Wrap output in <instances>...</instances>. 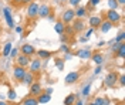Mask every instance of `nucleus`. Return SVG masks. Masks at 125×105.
Instances as JSON below:
<instances>
[{"mask_svg":"<svg viewBox=\"0 0 125 105\" xmlns=\"http://www.w3.org/2000/svg\"><path fill=\"white\" fill-rule=\"evenodd\" d=\"M104 14H105V20L109 21V23H112V24H118L122 20V14H119L118 10H108Z\"/></svg>","mask_w":125,"mask_h":105,"instance_id":"1","label":"nucleus"},{"mask_svg":"<svg viewBox=\"0 0 125 105\" xmlns=\"http://www.w3.org/2000/svg\"><path fill=\"white\" fill-rule=\"evenodd\" d=\"M39 7H40V4L37 1H34V0L27 4V17H29L30 20L39 17Z\"/></svg>","mask_w":125,"mask_h":105,"instance_id":"2","label":"nucleus"},{"mask_svg":"<svg viewBox=\"0 0 125 105\" xmlns=\"http://www.w3.org/2000/svg\"><path fill=\"white\" fill-rule=\"evenodd\" d=\"M74 20H75L74 9H65V10L62 11V14H61V21L67 26V24H71Z\"/></svg>","mask_w":125,"mask_h":105,"instance_id":"3","label":"nucleus"},{"mask_svg":"<svg viewBox=\"0 0 125 105\" xmlns=\"http://www.w3.org/2000/svg\"><path fill=\"white\" fill-rule=\"evenodd\" d=\"M30 88H29V95L30 97H39L40 94H43L44 91H43V85H41V82H39V81H34L31 85H29Z\"/></svg>","mask_w":125,"mask_h":105,"instance_id":"4","label":"nucleus"},{"mask_svg":"<svg viewBox=\"0 0 125 105\" xmlns=\"http://www.w3.org/2000/svg\"><path fill=\"white\" fill-rule=\"evenodd\" d=\"M115 82H118V73L117 71H111V73L107 74V77H105V80H104V84L111 88V87L115 85Z\"/></svg>","mask_w":125,"mask_h":105,"instance_id":"5","label":"nucleus"},{"mask_svg":"<svg viewBox=\"0 0 125 105\" xmlns=\"http://www.w3.org/2000/svg\"><path fill=\"white\" fill-rule=\"evenodd\" d=\"M3 14H4V20L7 23L9 29H14V19H13V14H11V9L10 7H4L3 9Z\"/></svg>","mask_w":125,"mask_h":105,"instance_id":"6","label":"nucleus"},{"mask_svg":"<svg viewBox=\"0 0 125 105\" xmlns=\"http://www.w3.org/2000/svg\"><path fill=\"white\" fill-rule=\"evenodd\" d=\"M26 73H27V70L23 68V67H19V65H14L13 67V78L16 81H19V82H21L23 77L26 75Z\"/></svg>","mask_w":125,"mask_h":105,"instance_id":"7","label":"nucleus"},{"mask_svg":"<svg viewBox=\"0 0 125 105\" xmlns=\"http://www.w3.org/2000/svg\"><path fill=\"white\" fill-rule=\"evenodd\" d=\"M40 70H41V60H40V58L31 60L30 64H29V73L36 75L37 73H40Z\"/></svg>","mask_w":125,"mask_h":105,"instance_id":"8","label":"nucleus"},{"mask_svg":"<svg viewBox=\"0 0 125 105\" xmlns=\"http://www.w3.org/2000/svg\"><path fill=\"white\" fill-rule=\"evenodd\" d=\"M19 50H20V54L27 56V57H31V56L36 54V48H34V46H31V44H23Z\"/></svg>","mask_w":125,"mask_h":105,"instance_id":"9","label":"nucleus"},{"mask_svg":"<svg viewBox=\"0 0 125 105\" xmlns=\"http://www.w3.org/2000/svg\"><path fill=\"white\" fill-rule=\"evenodd\" d=\"M30 61H31L30 57L23 56V54H19V56L16 57V63H17L16 65L23 67V68H27V67H29V64H30Z\"/></svg>","mask_w":125,"mask_h":105,"instance_id":"10","label":"nucleus"},{"mask_svg":"<svg viewBox=\"0 0 125 105\" xmlns=\"http://www.w3.org/2000/svg\"><path fill=\"white\" fill-rule=\"evenodd\" d=\"M78 80H80V73L78 71H71L65 75L64 81H65V84H75V82H78Z\"/></svg>","mask_w":125,"mask_h":105,"instance_id":"11","label":"nucleus"},{"mask_svg":"<svg viewBox=\"0 0 125 105\" xmlns=\"http://www.w3.org/2000/svg\"><path fill=\"white\" fill-rule=\"evenodd\" d=\"M50 14H51V7H50L48 4H40L39 17H41V19H47Z\"/></svg>","mask_w":125,"mask_h":105,"instance_id":"12","label":"nucleus"},{"mask_svg":"<svg viewBox=\"0 0 125 105\" xmlns=\"http://www.w3.org/2000/svg\"><path fill=\"white\" fill-rule=\"evenodd\" d=\"M71 27H73L74 33H80V31H83V30L85 29V23H84L81 19H75V20L71 23Z\"/></svg>","mask_w":125,"mask_h":105,"instance_id":"13","label":"nucleus"},{"mask_svg":"<svg viewBox=\"0 0 125 105\" xmlns=\"http://www.w3.org/2000/svg\"><path fill=\"white\" fill-rule=\"evenodd\" d=\"M88 23H90V27L95 30V29H100V26L102 23V19L100 16H91L88 19Z\"/></svg>","mask_w":125,"mask_h":105,"instance_id":"14","label":"nucleus"},{"mask_svg":"<svg viewBox=\"0 0 125 105\" xmlns=\"http://www.w3.org/2000/svg\"><path fill=\"white\" fill-rule=\"evenodd\" d=\"M91 54H93V51L90 48H81L75 53V56L78 58H81V60H90L91 58Z\"/></svg>","mask_w":125,"mask_h":105,"instance_id":"15","label":"nucleus"},{"mask_svg":"<svg viewBox=\"0 0 125 105\" xmlns=\"http://www.w3.org/2000/svg\"><path fill=\"white\" fill-rule=\"evenodd\" d=\"M91 58H93V61L97 65H102V64H104V54L100 53V51L93 53V54H91Z\"/></svg>","mask_w":125,"mask_h":105,"instance_id":"16","label":"nucleus"},{"mask_svg":"<svg viewBox=\"0 0 125 105\" xmlns=\"http://www.w3.org/2000/svg\"><path fill=\"white\" fill-rule=\"evenodd\" d=\"M74 14H75V19H84V17H87V7H84V6H78V7H75V10H74Z\"/></svg>","mask_w":125,"mask_h":105,"instance_id":"17","label":"nucleus"},{"mask_svg":"<svg viewBox=\"0 0 125 105\" xmlns=\"http://www.w3.org/2000/svg\"><path fill=\"white\" fill-rule=\"evenodd\" d=\"M36 54H37V57H39L40 60H47V61H48V60L51 58V56H53L51 51H48V50H37Z\"/></svg>","mask_w":125,"mask_h":105,"instance_id":"18","label":"nucleus"},{"mask_svg":"<svg viewBox=\"0 0 125 105\" xmlns=\"http://www.w3.org/2000/svg\"><path fill=\"white\" fill-rule=\"evenodd\" d=\"M36 81V78H34V74H31V73H26V75L23 77V80H21V84H24V85H31L33 82Z\"/></svg>","mask_w":125,"mask_h":105,"instance_id":"19","label":"nucleus"},{"mask_svg":"<svg viewBox=\"0 0 125 105\" xmlns=\"http://www.w3.org/2000/svg\"><path fill=\"white\" fill-rule=\"evenodd\" d=\"M50 99H51V95L47 94V92H43V94H40L39 97H37L39 104H47V102H50Z\"/></svg>","mask_w":125,"mask_h":105,"instance_id":"20","label":"nucleus"},{"mask_svg":"<svg viewBox=\"0 0 125 105\" xmlns=\"http://www.w3.org/2000/svg\"><path fill=\"white\" fill-rule=\"evenodd\" d=\"M21 105H39V101H37V98L36 97H26L23 99V102H21Z\"/></svg>","mask_w":125,"mask_h":105,"instance_id":"21","label":"nucleus"},{"mask_svg":"<svg viewBox=\"0 0 125 105\" xmlns=\"http://www.w3.org/2000/svg\"><path fill=\"white\" fill-rule=\"evenodd\" d=\"M112 27H114V24L105 20V21H102V23H101V26H100V30H101V33H108Z\"/></svg>","mask_w":125,"mask_h":105,"instance_id":"22","label":"nucleus"},{"mask_svg":"<svg viewBox=\"0 0 125 105\" xmlns=\"http://www.w3.org/2000/svg\"><path fill=\"white\" fill-rule=\"evenodd\" d=\"M77 101V95L75 94H70L64 98V105H74Z\"/></svg>","mask_w":125,"mask_h":105,"instance_id":"23","label":"nucleus"},{"mask_svg":"<svg viewBox=\"0 0 125 105\" xmlns=\"http://www.w3.org/2000/svg\"><path fill=\"white\" fill-rule=\"evenodd\" d=\"M64 30H65V24H64L62 21H57V23L54 24V31L58 33L60 36H61V34H64Z\"/></svg>","mask_w":125,"mask_h":105,"instance_id":"24","label":"nucleus"},{"mask_svg":"<svg viewBox=\"0 0 125 105\" xmlns=\"http://www.w3.org/2000/svg\"><path fill=\"white\" fill-rule=\"evenodd\" d=\"M11 48H13V44H11V43H6V44H4V47H3V50H1V56H3V57H9Z\"/></svg>","mask_w":125,"mask_h":105,"instance_id":"25","label":"nucleus"},{"mask_svg":"<svg viewBox=\"0 0 125 105\" xmlns=\"http://www.w3.org/2000/svg\"><path fill=\"white\" fill-rule=\"evenodd\" d=\"M115 56H118L119 58H124L125 57V43H121L118 50L115 51Z\"/></svg>","mask_w":125,"mask_h":105,"instance_id":"26","label":"nucleus"},{"mask_svg":"<svg viewBox=\"0 0 125 105\" xmlns=\"http://www.w3.org/2000/svg\"><path fill=\"white\" fill-rule=\"evenodd\" d=\"M97 105H109V101L107 98H102V97H98L95 98V101H94Z\"/></svg>","mask_w":125,"mask_h":105,"instance_id":"27","label":"nucleus"},{"mask_svg":"<svg viewBox=\"0 0 125 105\" xmlns=\"http://www.w3.org/2000/svg\"><path fill=\"white\" fill-rule=\"evenodd\" d=\"M124 40H125V31H124V30H121V31L118 33V36L115 37V40H114V41L119 44V43H124Z\"/></svg>","mask_w":125,"mask_h":105,"instance_id":"28","label":"nucleus"},{"mask_svg":"<svg viewBox=\"0 0 125 105\" xmlns=\"http://www.w3.org/2000/svg\"><path fill=\"white\" fill-rule=\"evenodd\" d=\"M81 94H83V97H88V95L91 94V84H87L85 87L83 88V91H81Z\"/></svg>","mask_w":125,"mask_h":105,"instance_id":"29","label":"nucleus"},{"mask_svg":"<svg viewBox=\"0 0 125 105\" xmlns=\"http://www.w3.org/2000/svg\"><path fill=\"white\" fill-rule=\"evenodd\" d=\"M108 7L109 10H118V3H117V0H108Z\"/></svg>","mask_w":125,"mask_h":105,"instance_id":"30","label":"nucleus"},{"mask_svg":"<svg viewBox=\"0 0 125 105\" xmlns=\"http://www.w3.org/2000/svg\"><path fill=\"white\" fill-rule=\"evenodd\" d=\"M7 98H9V101H16V98H17V94H16L14 89H9Z\"/></svg>","mask_w":125,"mask_h":105,"instance_id":"31","label":"nucleus"},{"mask_svg":"<svg viewBox=\"0 0 125 105\" xmlns=\"http://www.w3.org/2000/svg\"><path fill=\"white\" fill-rule=\"evenodd\" d=\"M55 67L61 71L62 68H64V60L62 58H55Z\"/></svg>","mask_w":125,"mask_h":105,"instance_id":"32","label":"nucleus"},{"mask_svg":"<svg viewBox=\"0 0 125 105\" xmlns=\"http://www.w3.org/2000/svg\"><path fill=\"white\" fill-rule=\"evenodd\" d=\"M60 50H61L62 53H70V46H68V44H65V43H62L61 47H60Z\"/></svg>","mask_w":125,"mask_h":105,"instance_id":"33","label":"nucleus"},{"mask_svg":"<svg viewBox=\"0 0 125 105\" xmlns=\"http://www.w3.org/2000/svg\"><path fill=\"white\" fill-rule=\"evenodd\" d=\"M68 3H70V6H73V7H78L80 3H81V0H68Z\"/></svg>","mask_w":125,"mask_h":105,"instance_id":"34","label":"nucleus"},{"mask_svg":"<svg viewBox=\"0 0 125 105\" xmlns=\"http://www.w3.org/2000/svg\"><path fill=\"white\" fill-rule=\"evenodd\" d=\"M9 56L11 57V58H16V57L19 56V48H11V51H10Z\"/></svg>","mask_w":125,"mask_h":105,"instance_id":"35","label":"nucleus"},{"mask_svg":"<svg viewBox=\"0 0 125 105\" xmlns=\"http://www.w3.org/2000/svg\"><path fill=\"white\" fill-rule=\"evenodd\" d=\"M118 82H119L121 87H124L125 85V75L124 74H122V75H118Z\"/></svg>","mask_w":125,"mask_h":105,"instance_id":"36","label":"nucleus"},{"mask_svg":"<svg viewBox=\"0 0 125 105\" xmlns=\"http://www.w3.org/2000/svg\"><path fill=\"white\" fill-rule=\"evenodd\" d=\"M65 33H67V34H74V30H73V27H71L70 24H67V26H65V30H64V34H65Z\"/></svg>","mask_w":125,"mask_h":105,"instance_id":"37","label":"nucleus"},{"mask_svg":"<svg viewBox=\"0 0 125 105\" xmlns=\"http://www.w3.org/2000/svg\"><path fill=\"white\" fill-rule=\"evenodd\" d=\"M100 1H101V0H90V6H91V7H95Z\"/></svg>","mask_w":125,"mask_h":105,"instance_id":"38","label":"nucleus"},{"mask_svg":"<svg viewBox=\"0 0 125 105\" xmlns=\"http://www.w3.org/2000/svg\"><path fill=\"white\" fill-rule=\"evenodd\" d=\"M119 44H121V43H119ZM119 44H118V43H115V41H114V44H112V47H111V50H112V51L115 53V51H117V50H118V47H119Z\"/></svg>","mask_w":125,"mask_h":105,"instance_id":"39","label":"nucleus"},{"mask_svg":"<svg viewBox=\"0 0 125 105\" xmlns=\"http://www.w3.org/2000/svg\"><path fill=\"white\" fill-rule=\"evenodd\" d=\"M93 33H94V29L90 27V29H88V31H87V34H85V37H87V38H90V36H91Z\"/></svg>","mask_w":125,"mask_h":105,"instance_id":"40","label":"nucleus"},{"mask_svg":"<svg viewBox=\"0 0 125 105\" xmlns=\"http://www.w3.org/2000/svg\"><path fill=\"white\" fill-rule=\"evenodd\" d=\"M73 53H65V56H64V60H70V58H73Z\"/></svg>","mask_w":125,"mask_h":105,"instance_id":"41","label":"nucleus"},{"mask_svg":"<svg viewBox=\"0 0 125 105\" xmlns=\"http://www.w3.org/2000/svg\"><path fill=\"white\" fill-rule=\"evenodd\" d=\"M14 3V6H21L23 4V0H11Z\"/></svg>","mask_w":125,"mask_h":105,"instance_id":"42","label":"nucleus"},{"mask_svg":"<svg viewBox=\"0 0 125 105\" xmlns=\"http://www.w3.org/2000/svg\"><path fill=\"white\" fill-rule=\"evenodd\" d=\"M101 65H97V68H95V70H94V74H95V75H97V74H100L101 73Z\"/></svg>","mask_w":125,"mask_h":105,"instance_id":"43","label":"nucleus"},{"mask_svg":"<svg viewBox=\"0 0 125 105\" xmlns=\"http://www.w3.org/2000/svg\"><path fill=\"white\" fill-rule=\"evenodd\" d=\"M117 3H118V6H124V4H125V0H117Z\"/></svg>","mask_w":125,"mask_h":105,"instance_id":"44","label":"nucleus"},{"mask_svg":"<svg viewBox=\"0 0 125 105\" xmlns=\"http://www.w3.org/2000/svg\"><path fill=\"white\" fill-rule=\"evenodd\" d=\"M16 31H17V33H21V31H23V27H20V26H19V27H16Z\"/></svg>","mask_w":125,"mask_h":105,"instance_id":"45","label":"nucleus"},{"mask_svg":"<svg viewBox=\"0 0 125 105\" xmlns=\"http://www.w3.org/2000/svg\"><path fill=\"white\" fill-rule=\"evenodd\" d=\"M88 40H90V38H87V37H84V38H80V43H87Z\"/></svg>","mask_w":125,"mask_h":105,"instance_id":"46","label":"nucleus"},{"mask_svg":"<svg viewBox=\"0 0 125 105\" xmlns=\"http://www.w3.org/2000/svg\"><path fill=\"white\" fill-rule=\"evenodd\" d=\"M74 105H84V102L80 99V101H75V104H74Z\"/></svg>","mask_w":125,"mask_h":105,"instance_id":"47","label":"nucleus"},{"mask_svg":"<svg viewBox=\"0 0 125 105\" xmlns=\"http://www.w3.org/2000/svg\"><path fill=\"white\" fill-rule=\"evenodd\" d=\"M33 0H23V4H29V3H31Z\"/></svg>","mask_w":125,"mask_h":105,"instance_id":"48","label":"nucleus"},{"mask_svg":"<svg viewBox=\"0 0 125 105\" xmlns=\"http://www.w3.org/2000/svg\"><path fill=\"white\" fill-rule=\"evenodd\" d=\"M0 105H9V102H6V101H1V99H0Z\"/></svg>","mask_w":125,"mask_h":105,"instance_id":"49","label":"nucleus"},{"mask_svg":"<svg viewBox=\"0 0 125 105\" xmlns=\"http://www.w3.org/2000/svg\"><path fill=\"white\" fill-rule=\"evenodd\" d=\"M104 44H105V43H104V41H100V43H98V47H102V46H104Z\"/></svg>","mask_w":125,"mask_h":105,"instance_id":"50","label":"nucleus"},{"mask_svg":"<svg viewBox=\"0 0 125 105\" xmlns=\"http://www.w3.org/2000/svg\"><path fill=\"white\" fill-rule=\"evenodd\" d=\"M90 105H97V104H95V102H91V104H90Z\"/></svg>","mask_w":125,"mask_h":105,"instance_id":"51","label":"nucleus"},{"mask_svg":"<svg viewBox=\"0 0 125 105\" xmlns=\"http://www.w3.org/2000/svg\"><path fill=\"white\" fill-rule=\"evenodd\" d=\"M0 33H1V26H0Z\"/></svg>","mask_w":125,"mask_h":105,"instance_id":"52","label":"nucleus"}]
</instances>
